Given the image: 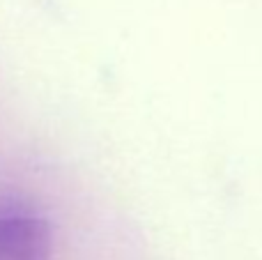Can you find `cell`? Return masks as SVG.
I'll list each match as a JSON object with an SVG mask.
<instances>
[{
  "label": "cell",
  "instance_id": "cell-1",
  "mask_svg": "<svg viewBox=\"0 0 262 260\" xmlns=\"http://www.w3.org/2000/svg\"><path fill=\"white\" fill-rule=\"evenodd\" d=\"M49 221L28 210H0V260H51Z\"/></svg>",
  "mask_w": 262,
  "mask_h": 260
}]
</instances>
